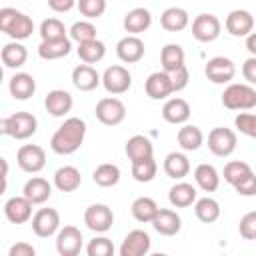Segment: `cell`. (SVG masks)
I'll return each mask as SVG.
<instances>
[{
    "mask_svg": "<svg viewBox=\"0 0 256 256\" xmlns=\"http://www.w3.org/2000/svg\"><path fill=\"white\" fill-rule=\"evenodd\" d=\"M84 136H86V122L78 116H70L52 134L50 148H52V152H56L60 156L74 154L82 146Z\"/></svg>",
    "mask_w": 256,
    "mask_h": 256,
    "instance_id": "obj_1",
    "label": "cell"
},
{
    "mask_svg": "<svg viewBox=\"0 0 256 256\" xmlns=\"http://www.w3.org/2000/svg\"><path fill=\"white\" fill-rule=\"evenodd\" d=\"M0 30L6 36H10L14 42H20V40H26L32 36L34 22L28 14H24L16 8L4 6V8H0Z\"/></svg>",
    "mask_w": 256,
    "mask_h": 256,
    "instance_id": "obj_2",
    "label": "cell"
},
{
    "mask_svg": "<svg viewBox=\"0 0 256 256\" xmlns=\"http://www.w3.org/2000/svg\"><path fill=\"white\" fill-rule=\"evenodd\" d=\"M38 130V120L30 112H14L0 120V132L14 138V140H26L34 136Z\"/></svg>",
    "mask_w": 256,
    "mask_h": 256,
    "instance_id": "obj_3",
    "label": "cell"
},
{
    "mask_svg": "<svg viewBox=\"0 0 256 256\" xmlns=\"http://www.w3.org/2000/svg\"><path fill=\"white\" fill-rule=\"evenodd\" d=\"M222 104L228 110H238V112L252 110L256 108V90L250 84L232 82L222 92Z\"/></svg>",
    "mask_w": 256,
    "mask_h": 256,
    "instance_id": "obj_4",
    "label": "cell"
},
{
    "mask_svg": "<svg viewBox=\"0 0 256 256\" xmlns=\"http://www.w3.org/2000/svg\"><path fill=\"white\" fill-rule=\"evenodd\" d=\"M102 86L112 96L124 94L132 86V74L122 64H112L102 72Z\"/></svg>",
    "mask_w": 256,
    "mask_h": 256,
    "instance_id": "obj_5",
    "label": "cell"
},
{
    "mask_svg": "<svg viewBox=\"0 0 256 256\" xmlns=\"http://www.w3.org/2000/svg\"><path fill=\"white\" fill-rule=\"evenodd\" d=\"M236 144H238L236 132L230 130V128L216 126V128H212L208 132V150L214 156H220V158L230 156L236 150Z\"/></svg>",
    "mask_w": 256,
    "mask_h": 256,
    "instance_id": "obj_6",
    "label": "cell"
},
{
    "mask_svg": "<svg viewBox=\"0 0 256 256\" xmlns=\"http://www.w3.org/2000/svg\"><path fill=\"white\" fill-rule=\"evenodd\" d=\"M84 248V236L80 232V228L66 224L58 230L56 234V252L60 256H80Z\"/></svg>",
    "mask_w": 256,
    "mask_h": 256,
    "instance_id": "obj_7",
    "label": "cell"
},
{
    "mask_svg": "<svg viewBox=\"0 0 256 256\" xmlns=\"http://www.w3.org/2000/svg\"><path fill=\"white\" fill-rule=\"evenodd\" d=\"M94 112H96L98 122L104 124V126H118L126 118V106H124V102L120 98H114V96L100 98Z\"/></svg>",
    "mask_w": 256,
    "mask_h": 256,
    "instance_id": "obj_8",
    "label": "cell"
},
{
    "mask_svg": "<svg viewBox=\"0 0 256 256\" xmlns=\"http://www.w3.org/2000/svg\"><path fill=\"white\" fill-rule=\"evenodd\" d=\"M16 162H18L20 170H24L28 174H36L46 166V152L38 144H24L16 152Z\"/></svg>",
    "mask_w": 256,
    "mask_h": 256,
    "instance_id": "obj_9",
    "label": "cell"
},
{
    "mask_svg": "<svg viewBox=\"0 0 256 256\" xmlns=\"http://www.w3.org/2000/svg\"><path fill=\"white\" fill-rule=\"evenodd\" d=\"M150 246H152L150 234L146 230L136 228L124 236V240L118 248V256H148Z\"/></svg>",
    "mask_w": 256,
    "mask_h": 256,
    "instance_id": "obj_10",
    "label": "cell"
},
{
    "mask_svg": "<svg viewBox=\"0 0 256 256\" xmlns=\"http://www.w3.org/2000/svg\"><path fill=\"white\" fill-rule=\"evenodd\" d=\"M204 74L214 84H228L236 76V64L226 56H214L206 62Z\"/></svg>",
    "mask_w": 256,
    "mask_h": 256,
    "instance_id": "obj_11",
    "label": "cell"
},
{
    "mask_svg": "<svg viewBox=\"0 0 256 256\" xmlns=\"http://www.w3.org/2000/svg\"><path fill=\"white\" fill-rule=\"evenodd\" d=\"M84 224L96 232V234H104L112 228L114 224V214L106 204H90L84 212Z\"/></svg>",
    "mask_w": 256,
    "mask_h": 256,
    "instance_id": "obj_12",
    "label": "cell"
},
{
    "mask_svg": "<svg viewBox=\"0 0 256 256\" xmlns=\"http://www.w3.org/2000/svg\"><path fill=\"white\" fill-rule=\"evenodd\" d=\"M220 30H222V24H220L218 16H214L210 12L198 14L192 20V36L198 42H214L220 36Z\"/></svg>",
    "mask_w": 256,
    "mask_h": 256,
    "instance_id": "obj_13",
    "label": "cell"
},
{
    "mask_svg": "<svg viewBox=\"0 0 256 256\" xmlns=\"http://www.w3.org/2000/svg\"><path fill=\"white\" fill-rule=\"evenodd\" d=\"M32 230L38 238H48L60 230V214L54 208H40L32 216Z\"/></svg>",
    "mask_w": 256,
    "mask_h": 256,
    "instance_id": "obj_14",
    "label": "cell"
},
{
    "mask_svg": "<svg viewBox=\"0 0 256 256\" xmlns=\"http://www.w3.org/2000/svg\"><path fill=\"white\" fill-rule=\"evenodd\" d=\"M224 26H226V32L228 34H232L236 38H248L254 32V16L248 10L236 8V10H232L226 16Z\"/></svg>",
    "mask_w": 256,
    "mask_h": 256,
    "instance_id": "obj_15",
    "label": "cell"
},
{
    "mask_svg": "<svg viewBox=\"0 0 256 256\" xmlns=\"http://www.w3.org/2000/svg\"><path fill=\"white\" fill-rule=\"evenodd\" d=\"M72 106H74L72 94L66 92V90H62V88L50 90V92L46 94V98H44V108H46V112H48L50 116H54V118L66 116V114L72 110Z\"/></svg>",
    "mask_w": 256,
    "mask_h": 256,
    "instance_id": "obj_16",
    "label": "cell"
},
{
    "mask_svg": "<svg viewBox=\"0 0 256 256\" xmlns=\"http://www.w3.org/2000/svg\"><path fill=\"white\" fill-rule=\"evenodd\" d=\"M32 202L24 196H12L4 204V216L12 224H24L32 220Z\"/></svg>",
    "mask_w": 256,
    "mask_h": 256,
    "instance_id": "obj_17",
    "label": "cell"
},
{
    "mask_svg": "<svg viewBox=\"0 0 256 256\" xmlns=\"http://www.w3.org/2000/svg\"><path fill=\"white\" fill-rule=\"evenodd\" d=\"M144 90H146L148 98H152V100H164V98H168L170 94H174L170 74H166L164 70L152 72V74L146 78Z\"/></svg>",
    "mask_w": 256,
    "mask_h": 256,
    "instance_id": "obj_18",
    "label": "cell"
},
{
    "mask_svg": "<svg viewBox=\"0 0 256 256\" xmlns=\"http://www.w3.org/2000/svg\"><path fill=\"white\" fill-rule=\"evenodd\" d=\"M144 52H146V46L138 36H124L116 44V56L126 64L140 62Z\"/></svg>",
    "mask_w": 256,
    "mask_h": 256,
    "instance_id": "obj_19",
    "label": "cell"
},
{
    "mask_svg": "<svg viewBox=\"0 0 256 256\" xmlns=\"http://www.w3.org/2000/svg\"><path fill=\"white\" fill-rule=\"evenodd\" d=\"M126 156L130 162H140V160H148V158H154V146H152V140L144 134H134L126 140Z\"/></svg>",
    "mask_w": 256,
    "mask_h": 256,
    "instance_id": "obj_20",
    "label": "cell"
},
{
    "mask_svg": "<svg viewBox=\"0 0 256 256\" xmlns=\"http://www.w3.org/2000/svg\"><path fill=\"white\" fill-rule=\"evenodd\" d=\"M122 24H124V30L128 32V36H138V34H142V32H146L150 28L152 14H150L148 8L138 6V8H132L130 12H126Z\"/></svg>",
    "mask_w": 256,
    "mask_h": 256,
    "instance_id": "obj_21",
    "label": "cell"
},
{
    "mask_svg": "<svg viewBox=\"0 0 256 256\" xmlns=\"http://www.w3.org/2000/svg\"><path fill=\"white\" fill-rule=\"evenodd\" d=\"M72 84L80 92H90V90H94V88H98L102 84V76L96 72L94 66H90V64H78L72 70Z\"/></svg>",
    "mask_w": 256,
    "mask_h": 256,
    "instance_id": "obj_22",
    "label": "cell"
},
{
    "mask_svg": "<svg viewBox=\"0 0 256 256\" xmlns=\"http://www.w3.org/2000/svg\"><path fill=\"white\" fill-rule=\"evenodd\" d=\"M162 118L168 124H186L190 118V104L184 98H168L162 106Z\"/></svg>",
    "mask_w": 256,
    "mask_h": 256,
    "instance_id": "obj_23",
    "label": "cell"
},
{
    "mask_svg": "<svg viewBox=\"0 0 256 256\" xmlns=\"http://www.w3.org/2000/svg\"><path fill=\"white\" fill-rule=\"evenodd\" d=\"M22 196L28 198L32 204H44L52 196V184L46 178L32 176L30 180H26V184L22 188Z\"/></svg>",
    "mask_w": 256,
    "mask_h": 256,
    "instance_id": "obj_24",
    "label": "cell"
},
{
    "mask_svg": "<svg viewBox=\"0 0 256 256\" xmlns=\"http://www.w3.org/2000/svg\"><path fill=\"white\" fill-rule=\"evenodd\" d=\"M8 90H10L12 98H16V100H28L36 92V80L28 72H16L10 78V82H8Z\"/></svg>",
    "mask_w": 256,
    "mask_h": 256,
    "instance_id": "obj_25",
    "label": "cell"
},
{
    "mask_svg": "<svg viewBox=\"0 0 256 256\" xmlns=\"http://www.w3.org/2000/svg\"><path fill=\"white\" fill-rule=\"evenodd\" d=\"M152 226H154V230H156L158 234H162V236H174V234L180 232L182 220H180V216H178L174 210H170V208H160L158 214H156V218L152 220Z\"/></svg>",
    "mask_w": 256,
    "mask_h": 256,
    "instance_id": "obj_26",
    "label": "cell"
},
{
    "mask_svg": "<svg viewBox=\"0 0 256 256\" xmlns=\"http://www.w3.org/2000/svg\"><path fill=\"white\" fill-rule=\"evenodd\" d=\"M168 200L174 208H188L192 204H196V188L190 182H176L170 190H168Z\"/></svg>",
    "mask_w": 256,
    "mask_h": 256,
    "instance_id": "obj_27",
    "label": "cell"
},
{
    "mask_svg": "<svg viewBox=\"0 0 256 256\" xmlns=\"http://www.w3.org/2000/svg\"><path fill=\"white\" fill-rule=\"evenodd\" d=\"M160 64L166 74H174L180 68H184V50L180 44H166L160 50Z\"/></svg>",
    "mask_w": 256,
    "mask_h": 256,
    "instance_id": "obj_28",
    "label": "cell"
},
{
    "mask_svg": "<svg viewBox=\"0 0 256 256\" xmlns=\"http://www.w3.org/2000/svg\"><path fill=\"white\" fill-rule=\"evenodd\" d=\"M162 168H164L166 176H170L174 180H182L190 172V160L184 152H170V154H166Z\"/></svg>",
    "mask_w": 256,
    "mask_h": 256,
    "instance_id": "obj_29",
    "label": "cell"
},
{
    "mask_svg": "<svg viewBox=\"0 0 256 256\" xmlns=\"http://www.w3.org/2000/svg\"><path fill=\"white\" fill-rule=\"evenodd\" d=\"M194 182H196V186H198L200 190H204V192H214V190H218V186H220V174H218V170H216L212 164L202 162V164H198V166L194 168Z\"/></svg>",
    "mask_w": 256,
    "mask_h": 256,
    "instance_id": "obj_30",
    "label": "cell"
},
{
    "mask_svg": "<svg viewBox=\"0 0 256 256\" xmlns=\"http://www.w3.org/2000/svg\"><path fill=\"white\" fill-rule=\"evenodd\" d=\"M82 182V176H80V170L76 166H60L56 172H54V186L60 190V192H74Z\"/></svg>",
    "mask_w": 256,
    "mask_h": 256,
    "instance_id": "obj_31",
    "label": "cell"
},
{
    "mask_svg": "<svg viewBox=\"0 0 256 256\" xmlns=\"http://www.w3.org/2000/svg\"><path fill=\"white\" fill-rule=\"evenodd\" d=\"M188 22H190V16L180 6H170L160 16V24L168 32H180V30H184L188 26Z\"/></svg>",
    "mask_w": 256,
    "mask_h": 256,
    "instance_id": "obj_32",
    "label": "cell"
},
{
    "mask_svg": "<svg viewBox=\"0 0 256 256\" xmlns=\"http://www.w3.org/2000/svg\"><path fill=\"white\" fill-rule=\"evenodd\" d=\"M72 50V40L62 38V40H46L38 44V56L42 60H58L68 56Z\"/></svg>",
    "mask_w": 256,
    "mask_h": 256,
    "instance_id": "obj_33",
    "label": "cell"
},
{
    "mask_svg": "<svg viewBox=\"0 0 256 256\" xmlns=\"http://www.w3.org/2000/svg\"><path fill=\"white\" fill-rule=\"evenodd\" d=\"M0 58H2V64L6 68H20L26 64V58H28V50L24 44L20 42H8L2 46V52H0Z\"/></svg>",
    "mask_w": 256,
    "mask_h": 256,
    "instance_id": "obj_34",
    "label": "cell"
},
{
    "mask_svg": "<svg viewBox=\"0 0 256 256\" xmlns=\"http://www.w3.org/2000/svg\"><path fill=\"white\" fill-rule=\"evenodd\" d=\"M158 204L150 198V196H140V198H136L134 202H132V206H130V212H132V216H134V220H138V222H142V224H152V220L156 218V214H158Z\"/></svg>",
    "mask_w": 256,
    "mask_h": 256,
    "instance_id": "obj_35",
    "label": "cell"
},
{
    "mask_svg": "<svg viewBox=\"0 0 256 256\" xmlns=\"http://www.w3.org/2000/svg\"><path fill=\"white\" fill-rule=\"evenodd\" d=\"M176 140H178V144H180L182 150L194 152V150H198V148L204 144V134H202V130H200L198 126H194V124H184V126L178 130Z\"/></svg>",
    "mask_w": 256,
    "mask_h": 256,
    "instance_id": "obj_36",
    "label": "cell"
},
{
    "mask_svg": "<svg viewBox=\"0 0 256 256\" xmlns=\"http://www.w3.org/2000/svg\"><path fill=\"white\" fill-rule=\"evenodd\" d=\"M194 214L200 222L204 224H212L220 218V204L210 198V196H204V198H198L196 204H194Z\"/></svg>",
    "mask_w": 256,
    "mask_h": 256,
    "instance_id": "obj_37",
    "label": "cell"
},
{
    "mask_svg": "<svg viewBox=\"0 0 256 256\" xmlns=\"http://www.w3.org/2000/svg\"><path fill=\"white\" fill-rule=\"evenodd\" d=\"M76 52H78V58L84 62V64H96V62H100L102 58H104V54H106V46H104V42L102 40H90V42H84V44H78V48H76Z\"/></svg>",
    "mask_w": 256,
    "mask_h": 256,
    "instance_id": "obj_38",
    "label": "cell"
},
{
    "mask_svg": "<svg viewBox=\"0 0 256 256\" xmlns=\"http://www.w3.org/2000/svg\"><path fill=\"white\" fill-rule=\"evenodd\" d=\"M250 174H252L250 164H246V162H242V160H230V162L224 166V172H222L224 180H226L230 186H234V188H236L242 180H246Z\"/></svg>",
    "mask_w": 256,
    "mask_h": 256,
    "instance_id": "obj_39",
    "label": "cell"
},
{
    "mask_svg": "<svg viewBox=\"0 0 256 256\" xmlns=\"http://www.w3.org/2000/svg\"><path fill=\"white\" fill-rule=\"evenodd\" d=\"M92 180L102 186V188H110V186H116L120 182V168L116 164H110V162H104L100 166H96L94 174H92Z\"/></svg>",
    "mask_w": 256,
    "mask_h": 256,
    "instance_id": "obj_40",
    "label": "cell"
},
{
    "mask_svg": "<svg viewBox=\"0 0 256 256\" xmlns=\"http://www.w3.org/2000/svg\"><path fill=\"white\" fill-rule=\"evenodd\" d=\"M38 34H40L42 42H46V40H62V38H68V36H66L68 30H66L64 22H62L60 18H54V16L42 20Z\"/></svg>",
    "mask_w": 256,
    "mask_h": 256,
    "instance_id": "obj_41",
    "label": "cell"
},
{
    "mask_svg": "<svg viewBox=\"0 0 256 256\" xmlns=\"http://www.w3.org/2000/svg\"><path fill=\"white\" fill-rule=\"evenodd\" d=\"M68 34H70V40H74L78 44H84V42L96 40V26L90 20H78L70 26Z\"/></svg>",
    "mask_w": 256,
    "mask_h": 256,
    "instance_id": "obj_42",
    "label": "cell"
},
{
    "mask_svg": "<svg viewBox=\"0 0 256 256\" xmlns=\"http://www.w3.org/2000/svg\"><path fill=\"white\" fill-rule=\"evenodd\" d=\"M156 170H158V164L154 158H148V160H140V162H132V178L136 182H152L154 176H156Z\"/></svg>",
    "mask_w": 256,
    "mask_h": 256,
    "instance_id": "obj_43",
    "label": "cell"
},
{
    "mask_svg": "<svg viewBox=\"0 0 256 256\" xmlns=\"http://www.w3.org/2000/svg\"><path fill=\"white\" fill-rule=\"evenodd\" d=\"M116 248L108 236H94L86 244V256H114Z\"/></svg>",
    "mask_w": 256,
    "mask_h": 256,
    "instance_id": "obj_44",
    "label": "cell"
},
{
    "mask_svg": "<svg viewBox=\"0 0 256 256\" xmlns=\"http://www.w3.org/2000/svg\"><path fill=\"white\" fill-rule=\"evenodd\" d=\"M234 126L240 134L256 140V114L254 112H240L234 118Z\"/></svg>",
    "mask_w": 256,
    "mask_h": 256,
    "instance_id": "obj_45",
    "label": "cell"
},
{
    "mask_svg": "<svg viewBox=\"0 0 256 256\" xmlns=\"http://www.w3.org/2000/svg\"><path fill=\"white\" fill-rule=\"evenodd\" d=\"M78 10L82 16H86L88 20L98 18L104 14L106 10V0H80L78 2Z\"/></svg>",
    "mask_w": 256,
    "mask_h": 256,
    "instance_id": "obj_46",
    "label": "cell"
},
{
    "mask_svg": "<svg viewBox=\"0 0 256 256\" xmlns=\"http://www.w3.org/2000/svg\"><path fill=\"white\" fill-rule=\"evenodd\" d=\"M238 232L244 240H256V210L246 212L238 222Z\"/></svg>",
    "mask_w": 256,
    "mask_h": 256,
    "instance_id": "obj_47",
    "label": "cell"
},
{
    "mask_svg": "<svg viewBox=\"0 0 256 256\" xmlns=\"http://www.w3.org/2000/svg\"><path fill=\"white\" fill-rule=\"evenodd\" d=\"M170 78H172V90H174V92H180V90H184V88L188 86L190 72H188V68L184 66V68H180L178 72L170 74Z\"/></svg>",
    "mask_w": 256,
    "mask_h": 256,
    "instance_id": "obj_48",
    "label": "cell"
},
{
    "mask_svg": "<svg viewBox=\"0 0 256 256\" xmlns=\"http://www.w3.org/2000/svg\"><path fill=\"white\" fill-rule=\"evenodd\" d=\"M240 196H256V174L252 172L246 180H242L236 188H234Z\"/></svg>",
    "mask_w": 256,
    "mask_h": 256,
    "instance_id": "obj_49",
    "label": "cell"
},
{
    "mask_svg": "<svg viewBox=\"0 0 256 256\" xmlns=\"http://www.w3.org/2000/svg\"><path fill=\"white\" fill-rule=\"evenodd\" d=\"M242 76H244V80H246V84H256V58L254 56H250V58H246L244 60V64H242Z\"/></svg>",
    "mask_w": 256,
    "mask_h": 256,
    "instance_id": "obj_50",
    "label": "cell"
},
{
    "mask_svg": "<svg viewBox=\"0 0 256 256\" xmlns=\"http://www.w3.org/2000/svg\"><path fill=\"white\" fill-rule=\"evenodd\" d=\"M8 256H36V250L28 242H16L8 248Z\"/></svg>",
    "mask_w": 256,
    "mask_h": 256,
    "instance_id": "obj_51",
    "label": "cell"
},
{
    "mask_svg": "<svg viewBox=\"0 0 256 256\" xmlns=\"http://www.w3.org/2000/svg\"><path fill=\"white\" fill-rule=\"evenodd\" d=\"M74 6H78L74 0H48V8L54 12H68Z\"/></svg>",
    "mask_w": 256,
    "mask_h": 256,
    "instance_id": "obj_52",
    "label": "cell"
},
{
    "mask_svg": "<svg viewBox=\"0 0 256 256\" xmlns=\"http://www.w3.org/2000/svg\"><path fill=\"white\" fill-rule=\"evenodd\" d=\"M246 50L250 52V56L256 58V32H252V34L246 38Z\"/></svg>",
    "mask_w": 256,
    "mask_h": 256,
    "instance_id": "obj_53",
    "label": "cell"
},
{
    "mask_svg": "<svg viewBox=\"0 0 256 256\" xmlns=\"http://www.w3.org/2000/svg\"><path fill=\"white\" fill-rule=\"evenodd\" d=\"M148 256H168V254H164V252H154V254H148Z\"/></svg>",
    "mask_w": 256,
    "mask_h": 256,
    "instance_id": "obj_54",
    "label": "cell"
}]
</instances>
